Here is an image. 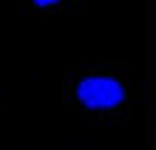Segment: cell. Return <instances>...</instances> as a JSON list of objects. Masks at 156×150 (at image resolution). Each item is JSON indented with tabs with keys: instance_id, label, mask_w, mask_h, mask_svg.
I'll list each match as a JSON object with an SVG mask.
<instances>
[{
	"instance_id": "1",
	"label": "cell",
	"mask_w": 156,
	"mask_h": 150,
	"mask_svg": "<svg viewBox=\"0 0 156 150\" xmlns=\"http://www.w3.org/2000/svg\"><path fill=\"white\" fill-rule=\"evenodd\" d=\"M74 99L91 113H108L128 102V85L114 74H85L74 85Z\"/></svg>"
},
{
	"instance_id": "2",
	"label": "cell",
	"mask_w": 156,
	"mask_h": 150,
	"mask_svg": "<svg viewBox=\"0 0 156 150\" xmlns=\"http://www.w3.org/2000/svg\"><path fill=\"white\" fill-rule=\"evenodd\" d=\"M29 3L34 9H40V12H45V9H57L60 3H66V0H29Z\"/></svg>"
}]
</instances>
